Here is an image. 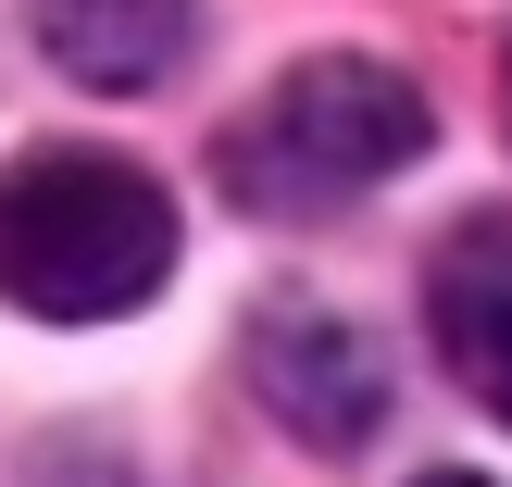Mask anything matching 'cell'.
I'll use <instances>...</instances> for the list:
<instances>
[{"instance_id":"cell-5","label":"cell","mask_w":512,"mask_h":487,"mask_svg":"<svg viewBox=\"0 0 512 487\" xmlns=\"http://www.w3.org/2000/svg\"><path fill=\"white\" fill-rule=\"evenodd\" d=\"M25 25H38V50L75 88L125 100V88H163V75L188 63L200 0H25Z\"/></svg>"},{"instance_id":"cell-4","label":"cell","mask_w":512,"mask_h":487,"mask_svg":"<svg viewBox=\"0 0 512 487\" xmlns=\"http://www.w3.org/2000/svg\"><path fill=\"white\" fill-rule=\"evenodd\" d=\"M425 338L475 413L512 425V213H463L425 263Z\"/></svg>"},{"instance_id":"cell-3","label":"cell","mask_w":512,"mask_h":487,"mask_svg":"<svg viewBox=\"0 0 512 487\" xmlns=\"http://www.w3.org/2000/svg\"><path fill=\"white\" fill-rule=\"evenodd\" d=\"M250 388H263V413L288 425L300 450H350V438H375V413H388L375 338L338 325V313H313V300H275V313L250 325Z\"/></svg>"},{"instance_id":"cell-2","label":"cell","mask_w":512,"mask_h":487,"mask_svg":"<svg viewBox=\"0 0 512 487\" xmlns=\"http://www.w3.org/2000/svg\"><path fill=\"white\" fill-rule=\"evenodd\" d=\"M413 150H425L413 75L363 63V50H313V63H288L238 125H225L213 163H225V200H238V213L300 225V213H338V200L388 188Z\"/></svg>"},{"instance_id":"cell-6","label":"cell","mask_w":512,"mask_h":487,"mask_svg":"<svg viewBox=\"0 0 512 487\" xmlns=\"http://www.w3.org/2000/svg\"><path fill=\"white\" fill-rule=\"evenodd\" d=\"M38 487H138L113 463V450H63V463H38Z\"/></svg>"},{"instance_id":"cell-7","label":"cell","mask_w":512,"mask_h":487,"mask_svg":"<svg viewBox=\"0 0 512 487\" xmlns=\"http://www.w3.org/2000/svg\"><path fill=\"white\" fill-rule=\"evenodd\" d=\"M413 487H488V475H413Z\"/></svg>"},{"instance_id":"cell-1","label":"cell","mask_w":512,"mask_h":487,"mask_svg":"<svg viewBox=\"0 0 512 487\" xmlns=\"http://www.w3.org/2000/svg\"><path fill=\"white\" fill-rule=\"evenodd\" d=\"M175 275V200L113 150L0 163V300L38 325H113Z\"/></svg>"}]
</instances>
